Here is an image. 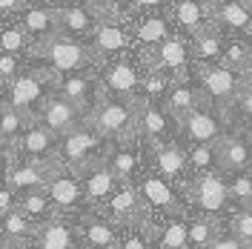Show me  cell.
<instances>
[{"mask_svg":"<svg viewBox=\"0 0 252 249\" xmlns=\"http://www.w3.org/2000/svg\"><path fill=\"white\" fill-rule=\"evenodd\" d=\"M100 20L94 17L92 9H83V6H66V9H58V34H66V37H89L94 31Z\"/></svg>","mask_w":252,"mask_h":249,"instance_id":"23","label":"cell"},{"mask_svg":"<svg viewBox=\"0 0 252 249\" xmlns=\"http://www.w3.org/2000/svg\"><path fill=\"white\" fill-rule=\"evenodd\" d=\"M80 178V187H83V198L92 203V206H100V203L109 198L112 192L118 189V178H115V172L106 166V157L103 160H94V163H89L86 169L75 172Z\"/></svg>","mask_w":252,"mask_h":249,"instance_id":"15","label":"cell"},{"mask_svg":"<svg viewBox=\"0 0 252 249\" xmlns=\"http://www.w3.org/2000/svg\"><path fill=\"white\" fill-rule=\"evenodd\" d=\"M103 143H106V140L100 138L92 126L80 124L78 129H72L69 135H63V138L58 140L55 157L61 160L66 169L80 172V169H86L89 163H94V160H103V157H100Z\"/></svg>","mask_w":252,"mask_h":249,"instance_id":"3","label":"cell"},{"mask_svg":"<svg viewBox=\"0 0 252 249\" xmlns=\"http://www.w3.org/2000/svg\"><path fill=\"white\" fill-rule=\"evenodd\" d=\"M55 89H58V97L69 100L72 106H78L83 115L100 100V94H94L100 89V83H97L92 75H86V72H72V75L58 78L55 80Z\"/></svg>","mask_w":252,"mask_h":249,"instance_id":"13","label":"cell"},{"mask_svg":"<svg viewBox=\"0 0 252 249\" xmlns=\"http://www.w3.org/2000/svg\"><path fill=\"white\" fill-rule=\"evenodd\" d=\"M166 0H132V6L135 9H141V12H155V9H160Z\"/></svg>","mask_w":252,"mask_h":249,"instance_id":"46","label":"cell"},{"mask_svg":"<svg viewBox=\"0 0 252 249\" xmlns=\"http://www.w3.org/2000/svg\"><path fill=\"white\" fill-rule=\"evenodd\" d=\"M29 49V37L20 26H3L0 29V52L6 55H20Z\"/></svg>","mask_w":252,"mask_h":249,"instance_id":"40","label":"cell"},{"mask_svg":"<svg viewBox=\"0 0 252 249\" xmlns=\"http://www.w3.org/2000/svg\"><path fill=\"white\" fill-rule=\"evenodd\" d=\"M166 103H163V109L169 112V118H172L175 124L178 121H184L189 112H195L201 106V89L198 86H192L187 80H181V83H172L169 89H166Z\"/></svg>","mask_w":252,"mask_h":249,"instance_id":"24","label":"cell"},{"mask_svg":"<svg viewBox=\"0 0 252 249\" xmlns=\"http://www.w3.org/2000/svg\"><path fill=\"white\" fill-rule=\"evenodd\" d=\"M34 229H37V226H34L26 215H20L17 209L6 212V215L0 218V238H12V241H20V244H29Z\"/></svg>","mask_w":252,"mask_h":249,"instance_id":"35","label":"cell"},{"mask_svg":"<svg viewBox=\"0 0 252 249\" xmlns=\"http://www.w3.org/2000/svg\"><path fill=\"white\" fill-rule=\"evenodd\" d=\"M97 83H100V92H112V97H138L135 92L141 86V69L138 63L121 58L103 69Z\"/></svg>","mask_w":252,"mask_h":249,"instance_id":"14","label":"cell"},{"mask_svg":"<svg viewBox=\"0 0 252 249\" xmlns=\"http://www.w3.org/2000/svg\"><path fill=\"white\" fill-rule=\"evenodd\" d=\"M138 195H141L146 212H163L166 218L181 212V195L175 192V187L169 181H163L160 175H143L138 181Z\"/></svg>","mask_w":252,"mask_h":249,"instance_id":"10","label":"cell"},{"mask_svg":"<svg viewBox=\"0 0 252 249\" xmlns=\"http://www.w3.org/2000/svg\"><path fill=\"white\" fill-rule=\"evenodd\" d=\"M155 249H163V247H155Z\"/></svg>","mask_w":252,"mask_h":249,"instance_id":"54","label":"cell"},{"mask_svg":"<svg viewBox=\"0 0 252 249\" xmlns=\"http://www.w3.org/2000/svg\"><path fill=\"white\" fill-rule=\"evenodd\" d=\"M40 52L49 61V69L61 78V75H72V72H86V66H92L94 58L86 43H80L75 37H66V34H55L43 40L40 46L34 49Z\"/></svg>","mask_w":252,"mask_h":249,"instance_id":"4","label":"cell"},{"mask_svg":"<svg viewBox=\"0 0 252 249\" xmlns=\"http://www.w3.org/2000/svg\"><path fill=\"white\" fill-rule=\"evenodd\" d=\"M129 40H132V34L121 26V23H97L94 31L89 34V52H92V58H112V55H121L126 46H129Z\"/></svg>","mask_w":252,"mask_h":249,"instance_id":"21","label":"cell"},{"mask_svg":"<svg viewBox=\"0 0 252 249\" xmlns=\"http://www.w3.org/2000/svg\"><path fill=\"white\" fill-rule=\"evenodd\" d=\"M247 143H250V149H252V129H250V138H247Z\"/></svg>","mask_w":252,"mask_h":249,"instance_id":"52","label":"cell"},{"mask_svg":"<svg viewBox=\"0 0 252 249\" xmlns=\"http://www.w3.org/2000/svg\"><path fill=\"white\" fill-rule=\"evenodd\" d=\"M198 3H201V6H206V9H212V6H215L218 0H198Z\"/></svg>","mask_w":252,"mask_h":249,"instance_id":"48","label":"cell"},{"mask_svg":"<svg viewBox=\"0 0 252 249\" xmlns=\"http://www.w3.org/2000/svg\"><path fill=\"white\" fill-rule=\"evenodd\" d=\"M17 9H20V0H0V20L9 15H15Z\"/></svg>","mask_w":252,"mask_h":249,"instance_id":"47","label":"cell"},{"mask_svg":"<svg viewBox=\"0 0 252 249\" xmlns=\"http://www.w3.org/2000/svg\"><path fill=\"white\" fill-rule=\"evenodd\" d=\"M229 232L247 247H252V209H235V215L229 220Z\"/></svg>","mask_w":252,"mask_h":249,"instance_id":"41","label":"cell"},{"mask_svg":"<svg viewBox=\"0 0 252 249\" xmlns=\"http://www.w3.org/2000/svg\"><path fill=\"white\" fill-rule=\"evenodd\" d=\"M100 215L109 218L112 223H118V226L138 223V220L149 218V212H146V206H143L135 184H118V189L100 203Z\"/></svg>","mask_w":252,"mask_h":249,"instance_id":"7","label":"cell"},{"mask_svg":"<svg viewBox=\"0 0 252 249\" xmlns=\"http://www.w3.org/2000/svg\"><path fill=\"white\" fill-rule=\"evenodd\" d=\"M155 247L163 249H187V220L181 215H169L166 223H158Z\"/></svg>","mask_w":252,"mask_h":249,"instance_id":"34","label":"cell"},{"mask_svg":"<svg viewBox=\"0 0 252 249\" xmlns=\"http://www.w3.org/2000/svg\"><path fill=\"white\" fill-rule=\"evenodd\" d=\"M206 249H252V247H247L244 241H238L232 232H226V235L218 232V238H215V241H212Z\"/></svg>","mask_w":252,"mask_h":249,"instance_id":"44","label":"cell"},{"mask_svg":"<svg viewBox=\"0 0 252 249\" xmlns=\"http://www.w3.org/2000/svg\"><path fill=\"white\" fill-rule=\"evenodd\" d=\"M20 29L26 31V37H34L37 43H43L49 37L58 34V12L52 6H34V9H26L23 17H20Z\"/></svg>","mask_w":252,"mask_h":249,"instance_id":"25","label":"cell"},{"mask_svg":"<svg viewBox=\"0 0 252 249\" xmlns=\"http://www.w3.org/2000/svg\"><path fill=\"white\" fill-rule=\"evenodd\" d=\"M15 209L20 212V215H26L34 226H40V223H46L49 218H55V209H52V203H49V198H46L43 189L17 195V206Z\"/></svg>","mask_w":252,"mask_h":249,"instance_id":"31","label":"cell"},{"mask_svg":"<svg viewBox=\"0 0 252 249\" xmlns=\"http://www.w3.org/2000/svg\"><path fill=\"white\" fill-rule=\"evenodd\" d=\"M187 201L195 212L201 215H220L229 209V195H226V178L220 172H201L184 184Z\"/></svg>","mask_w":252,"mask_h":249,"instance_id":"5","label":"cell"},{"mask_svg":"<svg viewBox=\"0 0 252 249\" xmlns=\"http://www.w3.org/2000/svg\"><path fill=\"white\" fill-rule=\"evenodd\" d=\"M172 34V23H169V17L166 15H146L135 26V40L141 43V46H146V49H152V46H158L160 40H166Z\"/></svg>","mask_w":252,"mask_h":249,"instance_id":"30","label":"cell"},{"mask_svg":"<svg viewBox=\"0 0 252 249\" xmlns=\"http://www.w3.org/2000/svg\"><path fill=\"white\" fill-rule=\"evenodd\" d=\"M235 100H238V109H241V115L252 121V78H244V83H241V92H238Z\"/></svg>","mask_w":252,"mask_h":249,"instance_id":"43","label":"cell"},{"mask_svg":"<svg viewBox=\"0 0 252 249\" xmlns=\"http://www.w3.org/2000/svg\"><path fill=\"white\" fill-rule=\"evenodd\" d=\"M135 124L149 146H160L166 140H172V129L175 124L169 118V112L163 109L155 100H138V109H135Z\"/></svg>","mask_w":252,"mask_h":249,"instance_id":"9","label":"cell"},{"mask_svg":"<svg viewBox=\"0 0 252 249\" xmlns=\"http://www.w3.org/2000/svg\"><path fill=\"white\" fill-rule=\"evenodd\" d=\"M106 166L115 172V178L121 184H132V178L141 169V152L132 143H121L112 155H106Z\"/></svg>","mask_w":252,"mask_h":249,"instance_id":"29","label":"cell"},{"mask_svg":"<svg viewBox=\"0 0 252 249\" xmlns=\"http://www.w3.org/2000/svg\"><path fill=\"white\" fill-rule=\"evenodd\" d=\"M218 146V172H247L252 163V149L241 135H223Z\"/></svg>","mask_w":252,"mask_h":249,"instance_id":"22","label":"cell"},{"mask_svg":"<svg viewBox=\"0 0 252 249\" xmlns=\"http://www.w3.org/2000/svg\"><path fill=\"white\" fill-rule=\"evenodd\" d=\"M192 52L201 66H212V63H220V52H223V34L218 31L215 23H209L206 29L195 31L192 34Z\"/></svg>","mask_w":252,"mask_h":249,"instance_id":"27","label":"cell"},{"mask_svg":"<svg viewBox=\"0 0 252 249\" xmlns=\"http://www.w3.org/2000/svg\"><path fill=\"white\" fill-rule=\"evenodd\" d=\"M37 118H40V124L46 126L49 132H55L58 138H63V135H69L72 129H78L80 124H83V112L78 109V106H72L69 100H63V97H49V100H43V106H40V112H37Z\"/></svg>","mask_w":252,"mask_h":249,"instance_id":"17","label":"cell"},{"mask_svg":"<svg viewBox=\"0 0 252 249\" xmlns=\"http://www.w3.org/2000/svg\"><path fill=\"white\" fill-rule=\"evenodd\" d=\"M172 20L189 34H195L209 26V9L198 0H172Z\"/></svg>","mask_w":252,"mask_h":249,"instance_id":"28","label":"cell"},{"mask_svg":"<svg viewBox=\"0 0 252 249\" xmlns=\"http://www.w3.org/2000/svg\"><path fill=\"white\" fill-rule=\"evenodd\" d=\"M152 166H155V175H160L163 181H181L187 184V172H189V163H187V149L175 140H166L160 146H152Z\"/></svg>","mask_w":252,"mask_h":249,"instance_id":"18","label":"cell"},{"mask_svg":"<svg viewBox=\"0 0 252 249\" xmlns=\"http://www.w3.org/2000/svg\"><path fill=\"white\" fill-rule=\"evenodd\" d=\"M6 106H9V103H6V97H3V92H0V112L6 109Z\"/></svg>","mask_w":252,"mask_h":249,"instance_id":"50","label":"cell"},{"mask_svg":"<svg viewBox=\"0 0 252 249\" xmlns=\"http://www.w3.org/2000/svg\"><path fill=\"white\" fill-rule=\"evenodd\" d=\"M172 86V78L166 75V72H158V69H149L146 75H141V89L143 92V100H158V97H163L166 89Z\"/></svg>","mask_w":252,"mask_h":249,"instance_id":"39","label":"cell"},{"mask_svg":"<svg viewBox=\"0 0 252 249\" xmlns=\"http://www.w3.org/2000/svg\"><path fill=\"white\" fill-rule=\"evenodd\" d=\"M226 195L235 209H252V172H232L226 181Z\"/></svg>","mask_w":252,"mask_h":249,"instance_id":"37","label":"cell"},{"mask_svg":"<svg viewBox=\"0 0 252 249\" xmlns=\"http://www.w3.org/2000/svg\"><path fill=\"white\" fill-rule=\"evenodd\" d=\"M80 249H115L118 247V223L103 215H83L78 220Z\"/></svg>","mask_w":252,"mask_h":249,"instance_id":"19","label":"cell"},{"mask_svg":"<svg viewBox=\"0 0 252 249\" xmlns=\"http://www.w3.org/2000/svg\"><path fill=\"white\" fill-rule=\"evenodd\" d=\"M58 75L52 69H32V72H20L17 78H12L6 86H9V94H6V103L17 109L20 115H26L29 121L37 118V112L46 100V83H55Z\"/></svg>","mask_w":252,"mask_h":249,"instance_id":"2","label":"cell"},{"mask_svg":"<svg viewBox=\"0 0 252 249\" xmlns=\"http://www.w3.org/2000/svg\"><path fill=\"white\" fill-rule=\"evenodd\" d=\"M43 3H46V6H63L66 0H43Z\"/></svg>","mask_w":252,"mask_h":249,"instance_id":"49","label":"cell"},{"mask_svg":"<svg viewBox=\"0 0 252 249\" xmlns=\"http://www.w3.org/2000/svg\"><path fill=\"white\" fill-rule=\"evenodd\" d=\"M209 23L215 26H223V29L232 31H244L252 29V12L241 3V0H218L212 9H209Z\"/></svg>","mask_w":252,"mask_h":249,"instance_id":"26","label":"cell"},{"mask_svg":"<svg viewBox=\"0 0 252 249\" xmlns=\"http://www.w3.org/2000/svg\"><path fill=\"white\" fill-rule=\"evenodd\" d=\"M15 206H17V195L6 187V184H3V178H0V218H3L6 212H12Z\"/></svg>","mask_w":252,"mask_h":249,"instance_id":"45","label":"cell"},{"mask_svg":"<svg viewBox=\"0 0 252 249\" xmlns=\"http://www.w3.org/2000/svg\"><path fill=\"white\" fill-rule=\"evenodd\" d=\"M181 124V129H184V138L189 140V143H218L223 135H226V129H223V124L218 121V115L209 109H198L189 112L184 121H178Z\"/></svg>","mask_w":252,"mask_h":249,"instance_id":"20","label":"cell"},{"mask_svg":"<svg viewBox=\"0 0 252 249\" xmlns=\"http://www.w3.org/2000/svg\"><path fill=\"white\" fill-rule=\"evenodd\" d=\"M187 163L195 175L218 172V146L215 143H192V149H187Z\"/></svg>","mask_w":252,"mask_h":249,"instance_id":"36","label":"cell"},{"mask_svg":"<svg viewBox=\"0 0 252 249\" xmlns=\"http://www.w3.org/2000/svg\"><path fill=\"white\" fill-rule=\"evenodd\" d=\"M0 152H6V146H3V143H0Z\"/></svg>","mask_w":252,"mask_h":249,"instance_id":"53","label":"cell"},{"mask_svg":"<svg viewBox=\"0 0 252 249\" xmlns=\"http://www.w3.org/2000/svg\"><path fill=\"white\" fill-rule=\"evenodd\" d=\"M220 226L215 223V215H195L187 220V249H206L215 238H218Z\"/></svg>","mask_w":252,"mask_h":249,"instance_id":"32","label":"cell"},{"mask_svg":"<svg viewBox=\"0 0 252 249\" xmlns=\"http://www.w3.org/2000/svg\"><path fill=\"white\" fill-rule=\"evenodd\" d=\"M135 109H138V97H100L86 112L83 124L92 126L103 140L112 138L118 143H132V138L138 135Z\"/></svg>","mask_w":252,"mask_h":249,"instance_id":"1","label":"cell"},{"mask_svg":"<svg viewBox=\"0 0 252 249\" xmlns=\"http://www.w3.org/2000/svg\"><path fill=\"white\" fill-rule=\"evenodd\" d=\"M198 78H201V92L218 106H229L232 100L241 92V83H244V72H235L229 66H220V63H212V66H201L198 69Z\"/></svg>","mask_w":252,"mask_h":249,"instance_id":"6","label":"cell"},{"mask_svg":"<svg viewBox=\"0 0 252 249\" xmlns=\"http://www.w3.org/2000/svg\"><path fill=\"white\" fill-rule=\"evenodd\" d=\"M146 66L149 69H158V72H166L169 78H178L189 63V46L184 37L178 34H169L166 40H160L158 46L146 49Z\"/></svg>","mask_w":252,"mask_h":249,"instance_id":"12","label":"cell"},{"mask_svg":"<svg viewBox=\"0 0 252 249\" xmlns=\"http://www.w3.org/2000/svg\"><path fill=\"white\" fill-rule=\"evenodd\" d=\"M58 135L49 132L43 124H29L20 138L6 149V155H17V160H46V157H55V149H58Z\"/></svg>","mask_w":252,"mask_h":249,"instance_id":"8","label":"cell"},{"mask_svg":"<svg viewBox=\"0 0 252 249\" xmlns=\"http://www.w3.org/2000/svg\"><path fill=\"white\" fill-rule=\"evenodd\" d=\"M29 249H78V223L66 218H49L29 241Z\"/></svg>","mask_w":252,"mask_h":249,"instance_id":"16","label":"cell"},{"mask_svg":"<svg viewBox=\"0 0 252 249\" xmlns=\"http://www.w3.org/2000/svg\"><path fill=\"white\" fill-rule=\"evenodd\" d=\"M43 192H46V198H49V203H52L55 212H75L78 206L86 203L80 178L72 169H66V166H61V169L52 175V181L46 184Z\"/></svg>","mask_w":252,"mask_h":249,"instance_id":"11","label":"cell"},{"mask_svg":"<svg viewBox=\"0 0 252 249\" xmlns=\"http://www.w3.org/2000/svg\"><path fill=\"white\" fill-rule=\"evenodd\" d=\"M241 3H244V6H247V9L252 12V0H241Z\"/></svg>","mask_w":252,"mask_h":249,"instance_id":"51","label":"cell"},{"mask_svg":"<svg viewBox=\"0 0 252 249\" xmlns=\"http://www.w3.org/2000/svg\"><path fill=\"white\" fill-rule=\"evenodd\" d=\"M220 66H229L235 72H244L252 66V46L241 37H223V52H220Z\"/></svg>","mask_w":252,"mask_h":249,"instance_id":"33","label":"cell"},{"mask_svg":"<svg viewBox=\"0 0 252 249\" xmlns=\"http://www.w3.org/2000/svg\"><path fill=\"white\" fill-rule=\"evenodd\" d=\"M29 124H34V121H29L26 115H20V112L12 109V106H6V109L0 112V143L9 149Z\"/></svg>","mask_w":252,"mask_h":249,"instance_id":"38","label":"cell"},{"mask_svg":"<svg viewBox=\"0 0 252 249\" xmlns=\"http://www.w3.org/2000/svg\"><path fill=\"white\" fill-rule=\"evenodd\" d=\"M20 75V58L17 55H6V52H0V83L6 86L12 78Z\"/></svg>","mask_w":252,"mask_h":249,"instance_id":"42","label":"cell"}]
</instances>
